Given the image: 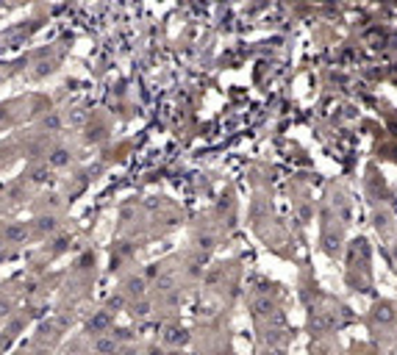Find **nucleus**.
<instances>
[{
  "label": "nucleus",
  "instance_id": "1",
  "mask_svg": "<svg viewBox=\"0 0 397 355\" xmlns=\"http://www.w3.org/2000/svg\"><path fill=\"white\" fill-rule=\"evenodd\" d=\"M92 350L98 355H117V353H120V341L114 339V333L108 330V333H103V336H95Z\"/></svg>",
  "mask_w": 397,
  "mask_h": 355
},
{
  "label": "nucleus",
  "instance_id": "2",
  "mask_svg": "<svg viewBox=\"0 0 397 355\" xmlns=\"http://www.w3.org/2000/svg\"><path fill=\"white\" fill-rule=\"evenodd\" d=\"M86 330H89V336H103V333H108L111 330V316L108 313H98L95 319H89V325H86Z\"/></svg>",
  "mask_w": 397,
  "mask_h": 355
},
{
  "label": "nucleus",
  "instance_id": "3",
  "mask_svg": "<svg viewBox=\"0 0 397 355\" xmlns=\"http://www.w3.org/2000/svg\"><path fill=\"white\" fill-rule=\"evenodd\" d=\"M375 319L383 322V325H389V322L395 319V311H392L389 303H381V305H375Z\"/></svg>",
  "mask_w": 397,
  "mask_h": 355
},
{
  "label": "nucleus",
  "instance_id": "4",
  "mask_svg": "<svg viewBox=\"0 0 397 355\" xmlns=\"http://www.w3.org/2000/svg\"><path fill=\"white\" fill-rule=\"evenodd\" d=\"M164 341H167V344H186V341H189V336L184 333V330H178V327H172V330H167V333H164Z\"/></svg>",
  "mask_w": 397,
  "mask_h": 355
},
{
  "label": "nucleus",
  "instance_id": "5",
  "mask_svg": "<svg viewBox=\"0 0 397 355\" xmlns=\"http://www.w3.org/2000/svg\"><path fill=\"white\" fill-rule=\"evenodd\" d=\"M270 311V303H267V300H258V303H255V313H267Z\"/></svg>",
  "mask_w": 397,
  "mask_h": 355
},
{
  "label": "nucleus",
  "instance_id": "6",
  "mask_svg": "<svg viewBox=\"0 0 397 355\" xmlns=\"http://www.w3.org/2000/svg\"><path fill=\"white\" fill-rule=\"evenodd\" d=\"M264 355H281V353H275V350H272V353H264Z\"/></svg>",
  "mask_w": 397,
  "mask_h": 355
}]
</instances>
